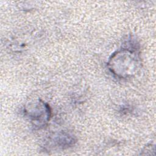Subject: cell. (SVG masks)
<instances>
[{"instance_id": "7a4b0ae2", "label": "cell", "mask_w": 156, "mask_h": 156, "mask_svg": "<svg viewBox=\"0 0 156 156\" xmlns=\"http://www.w3.org/2000/svg\"><path fill=\"white\" fill-rule=\"evenodd\" d=\"M25 113L34 126L41 127L49 121L51 112L48 104L38 100L26 107Z\"/></svg>"}, {"instance_id": "6da1fadb", "label": "cell", "mask_w": 156, "mask_h": 156, "mask_svg": "<svg viewBox=\"0 0 156 156\" xmlns=\"http://www.w3.org/2000/svg\"><path fill=\"white\" fill-rule=\"evenodd\" d=\"M108 68L119 78H128L135 75L140 66L137 47L125 48L114 52L108 62Z\"/></svg>"}, {"instance_id": "3957f363", "label": "cell", "mask_w": 156, "mask_h": 156, "mask_svg": "<svg viewBox=\"0 0 156 156\" xmlns=\"http://www.w3.org/2000/svg\"><path fill=\"white\" fill-rule=\"evenodd\" d=\"M52 141L54 147L64 149L73 146L76 142V139L73 135L63 132L54 136Z\"/></svg>"}]
</instances>
